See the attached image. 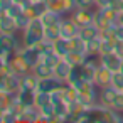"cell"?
<instances>
[{
	"instance_id": "cell-1",
	"label": "cell",
	"mask_w": 123,
	"mask_h": 123,
	"mask_svg": "<svg viewBox=\"0 0 123 123\" xmlns=\"http://www.w3.org/2000/svg\"><path fill=\"white\" fill-rule=\"evenodd\" d=\"M44 39V24L41 19H32L25 29L22 31V44L24 46H36Z\"/></svg>"
},
{
	"instance_id": "cell-2",
	"label": "cell",
	"mask_w": 123,
	"mask_h": 123,
	"mask_svg": "<svg viewBox=\"0 0 123 123\" xmlns=\"http://www.w3.org/2000/svg\"><path fill=\"white\" fill-rule=\"evenodd\" d=\"M94 14L96 10H91V9H83V7H78L74 12L69 14V17L79 25V27H84V25H91L94 22Z\"/></svg>"
},
{
	"instance_id": "cell-3",
	"label": "cell",
	"mask_w": 123,
	"mask_h": 123,
	"mask_svg": "<svg viewBox=\"0 0 123 123\" xmlns=\"http://www.w3.org/2000/svg\"><path fill=\"white\" fill-rule=\"evenodd\" d=\"M9 66H10V69H12L15 74H19V76H24V74H27V73L32 71L31 64L24 59V56H22L20 52H14V54L9 57Z\"/></svg>"
},
{
	"instance_id": "cell-4",
	"label": "cell",
	"mask_w": 123,
	"mask_h": 123,
	"mask_svg": "<svg viewBox=\"0 0 123 123\" xmlns=\"http://www.w3.org/2000/svg\"><path fill=\"white\" fill-rule=\"evenodd\" d=\"M98 61L101 66L108 68L110 71L116 73V71H121V66H123V57L118 56L115 51L113 52H108V54H99L98 56Z\"/></svg>"
},
{
	"instance_id": "cell-5",
	"label": "cell",
	"mask_w": 123,
	"mask_h": 123,
	"mask_svg": "<svg viewBox=\"0 0 123 123\" xmlns=\"http://www.w3.org/2000/svg\"><path fill=\"white\" fill-rule=\"evenodd\" d=\"M79 25L71 19V17H62V20L59 22V31H61V37L62 39H74L79 36Z\"/></svg>"
},
{
	"instance_id": "cell-6",
	"label": "cell",
	"mask_w": 123,
	"mask_h": 123,
	"mask_svg": "<svg viewBox=\"0 0 123 123\" xmlns=\"http://www.w3.org/2000/svg\"><path fill=\"white\" fill-rule=\"evenodd\" d=\"M0 44L2 47L9 52V54H14V52H19L22 49V39H19L15 34H4L0 32Z\"/></svg>"
},
{
	"instance_id": "cell-7",
	"label": "cell",
	"mask_w": 123,
	"mask_h": 123,
	"mask_svg": "<svg viewBox=\"0 0 123 123\" xmlns=\"http://www.w3.org/2000/svg\"><path fill=\"white\" fill-rule=\"evenodd\" d=\"M66 81L56 78V76H49V78H41L37 83V91L39 93H52L56 89H59Z\"/></svg>"
},
{
	"instance_id": "cell-8",
	"label": "cell",
	"mask_w": 123,
	"mask_h": 123,
	"mask_svg": "<svg viewBox=\"0 0 123 123\" xmlns=\"http://www.w3.org/2000/svg\"><path fill=\"white\" fill-rule=\"evenodd\" d=\"M118 91L113 88V86H106V88H101L99 89V94H98V103L101 106H106V108H113L116 98H118Z\"/></svg>"
},
{
	"instance_id": "cell-9",
	"label": "cell",
	"mask_w": 123,
	"mask_h": 123,
	"mask_svg": "<svg viewBox=\"0 0 123 123\" xmlns=\"http://www.w3.org/2000/svg\"><path fill=\"white\" fill-rule=\"evenodd\" d=\"M22 56H24V59L31 64V68H34L37 62H41L42 61V52H41V49L37 47V44L36 46H22V49L19 51Z\"/></svg>"
},
{
	"instance_id": "cell-10",
	"label": "cell",
	"mask_w": 123,
	"mask_h": 123,
	"mask_svg": "<svg viewBox=\"0 0 123 123\" xmlns=\"http://www.w3.org/2000/svg\"><path fill=\"white\" fill-rule=\"evenodd\" d=\"M98 66H99L98 57L89 56V57L83 62V66H79V68H81V76H83V79H84V81H93V79H94V74H96Z\"/></svg>"
},
{
	"instance_id": "cell-11",
	"label": "cell",
	"mask_w": 123,
	"mask_h": 123,
	"mask_svg": "<svg viewBox=\"0 0 123 123\" xmlns=\"http://www.w3.org/2000/svg\"><path fill=\"white\" fill-rule=\"evenodd\" d=\"M111 78H113V71H110L108 68H105V66L99 64L98 69H96V74H94L93 83L101 89V88H106V86L111 84Z\"/></svg>"
},
{
	"instance_id": "cell-12",
	"label": "cell",
	"mask_w": 123,
	"mask_h": 123,
	"mask_svg": "<svg viewBox=\"0 0 123 123\" xmlns=\"http://www.w3.org/2000/svg\"><path fill=\"white\" fill-rule=\"evenodd\" d=\"M15 96H17V99L20 101V105L24 108L36 106V96H37V91L36 89H19V93Z\"/></svg>"
},
{
	"instance_id": "cell-13",
	"label": "cell",
	"mask_w": 123,
	"mask_h": 123,
	"mask_svg": "<svg viewBox=\"0 0 123 123\" xmlns=\"http://www.w3.org/2000/svg\"><path fill=\"white\" fill-rule=\"evenodd\" d=\"M73 68H74V66H71L64 57H61V59L57 61V64L54 66V76L59 78V79H62V81H68V78H69Z\"/></svg>"
},
{
	"instance_id": "cell-14",
	"label": "cell",
	"mask_w": 123,
	"mask_h": 123,
	"mask_svg": "<svg viewBox=\"0 0 123 123\" xmlns=\"http://www.w3.org/2000/svg\"><path fill=\"white\" fill-rule=\"evenodd\" d=\"M20 78L19 74L12 73V74H7L5 76V83H4V89L9 91L10 94H17L19 89H20Z\"/></svg>"
},
{
	"instance_id": "cell-15",
	"label": "cell",
	"mask_w": 123,
	"mask_h": 123,
	"mask_svg": "<svg viewBox=\"0 0 123 123\" xmlns=\"http://www.w3.org/2000/svg\"><path fill=\"white\" fill-rule=\"evenodd\" d=\"M79 37H81L84 42L94 41V39L99 37V29H98L94 24H91V25H84V27L79 29Z\"/></svg>"
},
{
	"instance_id": "cell-16",
	"label": "cell",
	"mask_w": 123,
	"mask_h": 123,
	"mask_svg": "<svg viewBox=\"0 0 123 123\" xmlns=\"http://www.w3.org/2000/svg\"><path fill=\"white\" fill-rule=\"evenodd\" d=\"M54 52L59 57H66L71 52V39H62L59 37L57 41H54Z\"/></svg>"
},
{
	"instance_id": "cell-17",
	"label": "cell",
	"mask_w": 123,
	"mask_h": 123,
	"mask_svg": "<svg viewBox=\"0 0 123 123\" xmlns=\"http://www.w3.org/2000/svg\"><path fill=\"white\" fill-rule=\"evenodd\" d=\"M32 73H34L39 79H41V78H49V76H54V68L49 66L47 62L41 61V62H37V64L32 68Z\"/></svg>"
},
{
	"instance_id": "cell-18",
	"label": "cell",
	"mask_w": 123,
	"mask_h": 123,
	"mask_svg": "<svg viewBox=\"0 0 123 123\" xmlns=\"http://www.w3.org/2000/svg\"><path fill=\"white\" fill-rule=\"evenodd\" d=\"M17 31H19V27H17L14 17L5 15L2 20H0V32H4V34H17Z\"/></svg>"
},
{
	"instance_id": "cell-19",
	"label": "cell",
	"mask_w": 123,
	"mask_h": 123,
	"mask_svg": "<svg viewBox=\"0 0 123 123\" xmlns=\"http://www.w3.org/2000/svg\"><path fill=\"white\" fill-rule=\"evenodd\" d=\"M62 17H64V15H61V14L52 12V10L47 9V10L41 15V20H42L44 27H47V25H52V24H59V22L62 20Z\"/></svg>"
},
{
	"instance_id": "cell-20",
	"label": "cell",
	"mask_w": 123,
	"mask_h": 123,
	"mask_svg": "<svg viewBox=\"0 0 123 123\" xmlns=\"http://www.w3.org/2000/svg\"><path fill=\"white\" fill-rule=\"evenodd\" d=\"M89 56L86 54V52H78V51H71L64 59L71 64V66H83V62L88 59Z\"/></svg>"
},
{
	"instance_id": "cell-21",
	"label": "cell",
	"mask_w": 123,
	"mask_h": 123,
	"mask_svg": "<svg viewBox=\"0 0 123 123\" xmlns=\"http://www.w3.org/2000/svg\"><path fill=\"white\" fill-rule=\"evenodd\" d=\"M61 37V31H59V24H52V25H47L44 27V39H49V41H57Z\"/></svg>"
},
{
	"instance_id": "cell-22",
	"label": "cell",
	"mask_w": 123,
	"mask_h": 123,
	"mask_svg": "<svg viewBox=\"0 0 123 123\" xmlns=\"http://www.w3.org/2000/svg\"><path fill=\"white\" fill-rule=\"evenodd\" d=\"M93 24H94L99 31H106V29H111V27L115 25V24H111L105 15H101L98 10H96V14H94V22H93Z\"/></svg>"
},
{
	"instance_id": "cell-23",
	"label": "cell",
	"mask_w": 123,
	"mask_h": 123,
	"mask_svg": "<svg viewBox=\"0 0 123 123\" xmlns=\"http://www.w3.org/2000/svg\"><path fill=\"white\" fill-rule=\"evenodd\" d=\"M49 105H54L52 99H51V93H39L37 91V96H36V106L37 110H42Z\"/></svg>"
},
{
	"instance_id": "cell-24",
	"label": "cell",
	"mask_w": 123,
	"mask_h": 123,
	"mask_svg": "<svg viewBox=\"0 0 123 123\" xmlns=\"http://www.w3.org/2000/svg\"><path fill=\"white\" fill-rule=\"evenodd\" d=\"M12 99H14V94H10L5 89H0V111L9 110L12 105Z\"/></svg>"
},
{
	"instance_id": "cell-25",
	"label": "cell",
	"mask_w": 123,
	"mask_h": 123,
	"mask_svg": "<svg viewBox=\"0 0 123 123\" xmlns=\"http://www.w3.org/2000/svg\"><path fill=\"white\" fill-rule=\"evenodd\" d=\"M99 46H101V39H94V41H89L86 42V54L88 56H93V57H98L99 56Z\"/></svg>"
},
{
	"instance_id": "cell-26",
	"label": "cell",
	"mask_w": 123,
	"mask_h": 123,
	"mask_svg": "<svg viewBox=\"0 0 123 123\" xmlns=\"http://www.w3.org/2000/svg\"><path fill=\"white\" fill-rule=\"evenodd\" d=\"M44 4L49 10L64 15V0H44Z\"/></svg>"
},
{
	"instance_id": "cell-27",
	"label": "cell",
	"mask_w": 123,
	"mask_h": 123,
	"mask_svg": "<svg viewBox=\"0 0 123 123\" xmlns=\"http://www.w3.org/2000/svg\"><path fill=\"white\" fill-rule=\"evenodd\" d=\"M118 93H123V71H116L113 73V78H111V84Z\"/></svg>"
},
{
	"instance_id": "cell-28",
	"label": "cell",
	"mask_w": 123,
	"mask_h": 123,
	"mask_svg": "<svg viewBox=\"0 0 123 123\" xmlns=\"http://www.w3.org/2000/svg\"><path fill=\"white\" fill-rule=\"evenodd\" d=\"M29 22H31V19H29V17H27L24 12H22L19 17H15V24H17L19 31H24V29H25V25H27Z\"/></svg>"
},
{
	"instance_id": "cell-29",
	"label": "cell",
	"mask_w": 123,
	"mask_h": 123,
	"mask_svg": "<svg viewBox=\"0 0 123 123\" xmlns=\"http://www.w3.org/2000/svg\"><path fill=\"white\" fill-rule=\"evenodd\" d=\"M22 12H24V7H22V5H19V4H14V5L7 10V15H10V17H14V19H15V17H19Z\"/></svg>"
},
{
	"instance_id": "cell-30",
	"label": "cell",
	"mask_w": 123,
	"mask_h": 123,
	"mask_svg": "<svg viewBox=\"0 0 123 123\" xmlns=\"http://www.w3.org/2000/svg\"><path fill=\"white\" fill-rule=\"evenodd\" d=\"M113 34H115L116 41H123V25L121 24H115L113 25Z\"/></svg>"
},
{
	"instance_id": "cell-31",
	"label": "cell",
	"mask_w": 123,
	"mask_h": 123,
	"mask_svg": "<svg viewBox=\"0 0 123 123\" xmlns=\"http://www.w3.org/2000/svg\"><path fill=\"white\" fill-rule=\"evenodd\" d=\"M76 2H78V7H83V9L94 7V0H76Z\"/></svg>"
},
{
	"instance_id": "cell-32",
	"label": "cell",
	"mask_w": 123,
	"mask_h": 123,
	"mask_svg": "<svg viewBox=\"0 0 123 123\" xmlns=\"http://www.w3.org/2000/svg\"><path fill=\"white\" fill-rule=\"evenodd\" d=\"M113 0H94V7L96 9H103V7H110Z\"/></svg>"
},
{
	"instance_id": "cell-33",
	"label": "cell",
	"mask_w": 123,
	"mask_h": 123,
	"mask_svg": "<svg viewBox=\"0 0 123 123\" xmlns=\"http://www.w3.org/2000/svg\"><path fill=\"white\" fill-rule=\"evenodd\" d=\"M115 52L123 57V41H116V44H115Z\"/></svg>"
},
{
	"instance_id": "cell-34",
	"label": "cell",
	"mask_w": 123,
	"mask_h": 123,
	"mask_svg": "<svg viewBox=\"0 0 123 123\" xmlns=\"http://www.w3.org/2000/svg\"><path fill=\"white\" fill-rule=\"evenodd\" d=\"M10 56H12V54H9V52H7V51L2 47V44H0V57H5V59H9Z\"/></svg>"
},
{
	"instance_id": "cell-35",
	"label": "cell",
	"mask_w": 123,
	"mask_h": 123,
	"mask_svg": "<svg viewBox=\"0 0 123 123\" xmlns=\"http://www.w3.org/2000/svg\"><path fill=\"white\" fill-rule=\"evenodd\" d=\"M7 62H9V59H5V57H0V71H2V69L7 66Z\"/></svg>"
},
{
	"instance_id": "cell-36",
	"label": "cell",
	"mask_w": 123,
	"mask_h": 123,
	"mask_svg": "<svg viewBox=\"0 0 123 123\" xmlns=\"http://www.w3.org/2000/svg\"><path fill=\"white\" fill-rule=\"evenodd\" d=\"M116 24H121V25H123V12L118 14V20H116Z\"/></svg>"
},
{
	"instance_id": "cell-37",
	"label": "cell",
	"mask_w": 123,
	"mask_h": 123,
	"mask_svg": "<svg viewBox=\"0 0 123 123\" xmlns=\"http://www.w3.org/2000/svg\"><path fill=\"white\" fill-rule=\"evenodd\" d=\"M5 15H7V12H5L4 9H0V20H2V19H4Z\"/></svg>"
},
{
	"instance_id": "cell-38",
	"label": "cell",
	"mask_w": 123,
	"mask_h": 123,
	"mask_svg": "<svg viewBox=\"0 0 123 123\" xmlns=\"http://www.w3.org/2000/svg\"><path fill=\"white\" fill-rule=\"evenodd\" d=\"M31 2H44V0H31Z\"/></svg>"
},
{
	"instance_id": "cell-39",
	"label": "cell",
	"mask_w": 123,
	"mask_h": 123,
	"mask_svg": "<svg viewBox=\"0 0 123 123\" xmlns=\"http://www.w3.org/2000/svg\"><path fill=\"white\" fill-rule=\"evenodd\" d=\"M2 113H4V111H0V121H2Z\"/></svg>"
},
{
	"instance_id": "cell-40",
	"label": "cell",
	"mask_w": 123,
	"mask_h": 123,
	"mask_svg": "<svg viewBox=\"0 0 123 123\" xmlns=\"http://www.w3.org/2000/svg\"><path fill=\"white\" fill-rule=\"evenodd\" d=\"M121 71H123V66H121Z\"/></svg>"
}]
</instances>
